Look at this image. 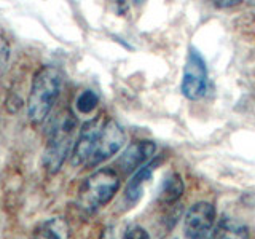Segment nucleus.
Here are the masks:
<instances>
[{
    "label": "nucleus",
    "instance_id": "f257e3e1",
    "mask_svg": "<svg viewBox=\"0 0 255 239\" xmlns=\"http://www.w3.org/2000/svg\"><path fill=\"white\" fill-rule=\"evenodd\" d=\"M125 131L115 120L99 115L86 121L80 129L72 150V163L75 166H98L114 156L123 147Z\"/></svg>",
    "mask_w": 255,
    "mask_h": 239
},
{
    "label": "nucleus",
    "instance_id": "f03ea898",
    "mask_svg": "<svg viewBox=\"0 0 255 239\" xmlns=\"http://www.w3.org/2000/svg\"><path fill=\"white\" fill-rule=\"evenodd\" d=\"M61 83V72L53 66L40 67L35 72L27 99V117L34 124H40L50 115L59 96Z\"/></svg>",
    "mask_w": 255,
    "mask_h": 239
},
{
    "label": "nucleus",
    "instance_id": "7ed1b4c3",
    "mask_svg": "<svg viewBox=\"0 0 255 239\" xmlns=\"http://www.w3.org/2000/svg\"><path fill=\"white\" fill-rule=\"evenodd\" d=\"M120 188V175L112 167L96 171L88 177L78 190L77 203L80 209L94 212L106 206Z\"/></svg>",
    "mask_w": 255,
    "mask_h": 239
},
{
    "label": "nucleus",
    "instance_id": "20e7f679",
    "mask_svg": "<svg viewBox=\"0 0 255 239\" xmlns=\"http://www.w3.org/2000/svg\"><path fill=\"white\" fill-rule=\"evenodd\" d=\"M75 120L67 112V115L56 118L50 131V139L45 150L43 164L48 172H58L64 164L72 147V134H74Z\"/></svg>",
    "mask_w": 255,
    "mask_h": 239
},
{
    "label": "nucleus",
    "instance_id": "39448f33",
    "mask_svg": "<svg viewBox=\"0 0 255 239\" xmlns=\"http://www.w3.org/2000/svg\"><path fill=\"white\" fill-rule=\"evenodd\" d=\"M182 94L190 101H198L209 90V77H207V67L201 53L191 46L188 50L187 62L183 67L182 75Z\"/></svg>",
    "mask_w": 255,
    "mask_h": 239
},
{
    "label": "nucleus",
    "instance_id": "423d86ee",
    "mask_svg": "<svg viewBox=\"0 0 255 239\" xmlns=\"http://www.w3.org/2000/svg\"><path fill=\"white\" fill-rule=\"evenodd\" d=\"M215 222V207L211 203L199 201L187 211L183 220V233L187 239H207Z\"/></svg>",
    "mask_w": 255,
    "mask_h": 239
},
{
    "label": "nucleus",
    "instance_id": "0eeeda50",
    "mask_svg": "<svg viewBox=\"0 0 255 239\" xmlns=\"http://www.w3.org/2000/svg\"><path fill=\"white\" fill-rule=\"evenodd\" d=\"M156 143L151 140H135L128 147L115 161L117 172L120 171L123 175L139 171L142 166H145L150 158L155 155Z\"/></svg>",
    "mask_w": 255,
    "mask_h": 239
},
{
    "label": "nucleus",
    "instance_id": "6e6552de",
    "mask_svg": "<svg viewBox=\"0 0 255 239\" xmlns=\"http://www.w3.org/2000/svg\"><path fill=\"white\" fill-rule=\"evenodd\" d=\"M158 163H159V159H153V161L142 166L139 171H135L134 177L129 180V183H128V187L125 190V199L129 204L139 201V198L142 196V191H143V185H145V182L151 177V174L156 169Z\"/></svg>",
    "mask_w": 255,
    "mask_h": 239
},
{
    "label": "nucleus",
    "instance_id": "1a4fd4ad",
    "mask_svg": "<svg viewBox=\"0 0 255 239\" xmlns=\"http://www.w3.org/2000/svg\"><path fill=\"white\" fill-rule=\"evenodd\" d=\"M183 190H185V185H183L180 175L177 172H169L164 175L161 185H159L158 199L164 204H172L177 199H180V196L183 195Z\"/></svg>",
    "mask_w": 255,
    "mask_h": 239
},
{
    "label": "nucleus",
    "instance_id": "9d476101",
    "mask_svg": "<svg viewBox=\"0 0 255 239\" xmlns=\"http://www.w3.org/2000/svg\"><path fill=\"white\" fill-rule=\"evenodd\" d=\"M69 223L61 219H48L34 231V239H69Z\"/></svg>",
    "mask_w": 255,
    "mask_h": 239
},
{
    "label": "nucleus",
    "instance_id": "9b49d317",
    "mask_svg": "<svg viewBox=\"0 0 255 239\" xmlns=\"http://www.w3.org/2000/svg\"><path fill=\"white\" fill-rule=\"evenodd\" d=\"M207 239H249V231L243 223L225 217L219 222V225L212 230Z\"/></svg>",
    "mask_w": 255,
    "mask_h": 239
},
{
    "label": "nucleus",
    "instance_id": "f8f14e48",
    "mask_svg": "<svg viewBox=\"0 0 255 239\" xmlns=\"http://www.w3.org/2000/svg\"><path fill=\"white\" fill-rule=\"evenodd\" d=\"M98 94L91 90H85L77 98V110L80 114H91L98 106Z\"/></svg>",
    "mask_w": 255,
    "mask_h": 239
},
{
    "label": "nucleus",
    "instance_id": "ddd939ff",
    "mask_svg": "<svg viewBox=\"0 0 255 239\" xmlns=\"http://www.w3.org/2000/svg\"><path fill=\"white\" fill-rule=\"evenodd\" d=\"M8 61H10V43L8 40L0 34V78L6 72Z\"/></svg>",
    "mask_w": 255,
    "mask_h": 239
},
{
    "label": "nucleus",
    "instance_id": "4468645a",
    "mask_svg": "<svg viewBox=\"0 0 255 239\" xmlns=\"http://www.w3.org/2000/svg\"><path fill=\"white\" fill-rule=\"evenodd\" d=\"M122 239H150V235L147 233V230L142 227H131L125 231Z\"/></svg>",
    "mask_w": 255,
    "mask_h": 239
},
{
    "label": "nucleus",
    "instance_id": "2eb2a0df",
    "mask_svg": "<svg viewBox=\"0 0 255 239\" xmlns=\"http://www.w3.org/2000/svg\"><path fill=\"white\" fill-rule=\"evenodd\" d=\"M101 239H114V231H112V228L104 230L102 235H101Z\"/></svg>",
    "mask_w": 255,
    "mask_h": 239
},
{
    "label": "nucleus",
    "instance_id": "dca6fc26",
    "mask_svg": "<svg viewBox=\"0 0 255 239\" xmlns=\"http://www.w3.org/2000/svg\"><path fill=\"white\" fill-rule=\"evenodd\" d=\"M239 2H236V0H231V2H217L215 5L217 6H220V8H228V6H235V5H238Z\"/></svg>",
    "mask_w": 255,
    "mask_h": 239
}]
</instances>
